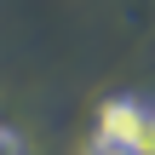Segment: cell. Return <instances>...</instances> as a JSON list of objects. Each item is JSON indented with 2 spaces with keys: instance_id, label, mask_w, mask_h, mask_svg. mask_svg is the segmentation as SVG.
<instances>
[{
  "instance_id": "6da1fadb",
  "label": "cell",
  "mask_w": 155,
  "mask_h": 155,
  "mask_svg": "<svg viewBox=\"0 0 155 155\" xmlns=\"http://www.w3.org/2000/svg\"><path fill=\"white\" fill-rule=\"evenodd\" d=\"M98 144H115L127 155H155V104H144V98H109L98 109Z\"/></svg>"
},
{
  "instance_id": "7a4b0ae2",
  "label": "cell",
  "mask_w": 155,
  "mask_h": 155,
  "mask_svg": "<svg viewBox=\"0 0 155 155\" xmlns=\"http://www.w3.org/2000/svg\"><path fill=\"white\" fill-rule=\"evenodd\" d=\"M86 155H127V150H115V144H98V138H92V144H86Z\"/></svg>"
}]
</instances>
